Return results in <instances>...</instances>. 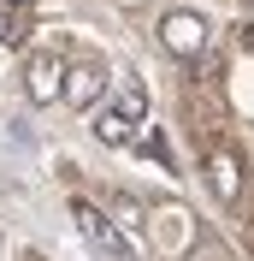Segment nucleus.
I'll return each instance as SVG.
<instances>
[{
  "label": "nucleus",
  "instance_id": "1",
  "mask_svg": "<svg viewBox=\"0 0 254 261\" xmlns=\"http://www.w3.org/2000/svg\"><path fill=\"white\" fill-rule=\"evenodd\" d=\"M160 48L172 54V60H201V48H207V18L201 12H166L160 18Z\"/></svg>",
  "mask_w": 254,
  "mask_h": 261
},
{
  "label": "nucleus",
  "instance_id": "5",
  "mask_svg": "<svg viewBox=\"0 0 254 261\" xmlns=\"http://www.w3.org/2000/svg\"><path fill=\"white\" fill-rule=\"evenodd\" d=\"M154 244L166 249V255H183V249L195 244V226H189V208H166L154 220Z\"/></svg>",
  "mask_w": 254,
  "mask_h": 261
},
{
  "label": "nucleus",
  "instance_id": "8",
  "mask_svg": "<svg viewBox=\"0 0 254 261\" xmlns=\"http://www.w3.org/2000/svg\"><path fill=\"white\" fill-rule=\"evenodd\" d=\"M95 137H101V143H107V148H124L130 137H136V125H130V119L118 113V107H107V113L95 119Z\"/></svg>",
  "mask_w": 254,
  "mask_h": 261
},
{
  "label": "nucleus",
  "instance_id": "3",
  "mask_svg": "<svg viewBox=\"0 0 254 261\" xmlns=\"http://www.w3.org/2000/svg\"><path fill=\"white\" fill-rule=\"evenodd\" d=\"M71 220H77V231L89 238V244L101 249V255H112V261H130V244L112 231V220L95 208V202H71Z\"/></svg>",
  "mask_w": 254,
  "mask_h": 261
},
{
  "label": "nucleus",
  "instance_id": "9",
  "mask_svg": "<svg viewBox=\"0 0 254 261\" xmlns=\"http://www.w3.org/2000/svg\"><path fill=\"white\" fill-rule=\"evenodd\" d=\"M118 113H124L130 125H142V119H148V89H142V83H124V95H118Z\"/></svg>",
  "mask_w": 254,
  "mask_h": 261
},
{
  "label": "nucleus",
  "instance_id": "6",
  "mask_svg": "<svg viewBox=\"0 0 254 261\" xmlns=\"http://www.w3.org/2000/svg\"><path fill=\"white\" fill-rule=\"evenodd\" d=\"M207 184H213L219 202H237V196H242V166H237V154L213 148V154H207Z\"/></svg>",
  "mask_w": 254,
  "mask_h": 261
},
{
  "label": "nucleus",
  "instance_id": "7",
  "mask_svg": "<svg viewBox=\"0 0 254 261\" xmlns=\"http://www.w3.org/2000/svg\"><path fill=\"white\" fill-rule=\"evenodd\" d=\"M30 42V6H0V48H24Z\"/></svg>",
  "mask_w": 254,
  "mask_h": 261
},
{
  "label": "nucleus",
  "instance_id": "4",
  "mask_svg": "<svg viewBox=\"0 0 254 261\" xmlns=\"http://www.w3.org/2000/svg\"><path fill=\"white\" fill-rule=\"evenodd\" d=\"M107 95V71H101L95 60H83V65H65V95L59 101H71L77 113H89L95 101Z\"/></svg>",
  "mask_w": 254,
  "mask_h": 261
},
{
  "label": "nucleus",
  "instance_id": "10",
  "mask_svg": "<svg viewBox=\"0 0 254 261\" xmlns=\"http://www.w3.org/2000/svg\"><path fill=\"white\" fill-rule=\"evenodd\" d=\"M0 6H30V0H0Z\"/></svg>",
  "mask_w": 254,
  "mask_h": 261
},
{
  "label": "nucleus",
  "instance_id": "2",
  "mask_svg": "<svg viewBox=\"0 0 254 261\" xmlns=\"http://www.w3.org/2000/svg\"><path fill=\"white\" fill-rule=\"evenodd\" d=\"M24 95H30L36 107H53V101L65 95V60L59 54H36V60L24 65Z\"/></svg>",
  "mask_w": 254,
  "mask_h": 261
}]
</instances>
